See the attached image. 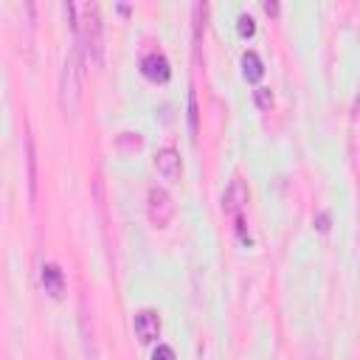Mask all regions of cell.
Segmentation results:
<instances>
[{
    "instance_id": "cell-13",
    "label": "cell",
    "mask_w": 360,
    "mask_h": 360,
    "mask_svg": "<svg viewBox=\"0 0 360 360\" xmlns=\"http://www.w3.org/2000/svg\"><path fill=\"white\" fill-rule=\"evenodd\" d=\"M270 101H273L270 87H256V104L259 107H270Z\"/></svg>"
},
{
    "instance_id": "cell-6",
    "label": "cell",
    "mask_w": 360,
    "mask_h": 360,
    "mask_svg": "<svg viewBox=\"0 0 360 360\" xmlns=\"http://www.w3.org/2000/svg\"><path fill=\"white\" fill-rule=\"evenodd\" d=\"M222 205H225V211L236 219V217H242V211H245V205H248V186L236 177V180H231V186H228V191H225V200H222Z\"/></svg>"
},
{
    "instance_id": "cell-11",
    "label": "cell",
    "mask_w": 360,
    "mask_h": 360,
    "mask_svg": "<svg viewBox=\"0 0 360 360\" xmlns=\"http://www.w3.org/2000/svg\"><path fill=\"white\" fill-rule=\"evenodd\" d=\"M152 360H174V349L166 343H158V349L152 352Z\"/></svg>"
},
{
    "instance_id": "cell-5",
    "label": "cell",
    "mask_w": 360,
    "mask_h": 360,
    "mask_svg": "<svg viewBox=\"0 0 360 360\" xmlns=\"http://www.w3.org/2000/svg\"><path fill=\"white\" fill-rule=\"evenodd\" d=\"M155 169H158L160 177L177 180V177H180V152L172 149V146L158 149V155H155Z\"/></svg>"
},
{
    "instance_id": "cell-1",
    "label": "cell",
    "mask_w": 360,
    "mask_h": 360,
    "mask_svg": "<svg viewBox=\"0 0 360 360\" xmlns=\"http://www.w3.org/2000/svg\"><path fill=\"white\" fill-rule=\"evenodd\" d=\"M76 45L84 53V59L90 65H101L104 59V22H101V11L96 3H82L79 6V20H76Z\"/></svg>"
},
{
    "instance_id": "cell-14",
    "label": "cell",
    "mask_w": 360,
    "mask_h": 360,
    "mask_svg": "<svg viewBox=\"0 0 360 360\" xmlns=\"http://www.w3.org/2000/svg\"><path fill=\"white\" fill-rule=\"evenodd\" d=\"M239 31L242 34H253V17L250 14H242L239 17Z\"/></svg>"
},
{
    "instance_id": "cell-9",
    "label": "cell",
    "mask_w": 360,
    "mask_h": 360,
    "mask_svg": "<svg viewBox=\"0 0 360 360\" xmlns=\"http://www.w3.org/2000/svg\"><path fill=\"white\" fill-rule=\"evenodd\" d=\"M242 68H245V76H248L250 82L262 79V73H264V65H262V59H259L256 51H245V56H242Z\"/></svg>"
},
{
    "instance_id": "cell-8",
    "label": "cell",
    "mask_w": 360,
    "mask_h": 360,
    "mask_svg": "<svg viewBox=\"0 0 360 360\" xmlns=\"http://www.w3.org/2000/svg\"><path fill=\"white\" fill-rule=\"evenodd\" d=\"M42 287H45V292L53 295V298H59V295L65 292V276H62L59 264H53V262H45V264H42Z\"/></svg>"
},
{
    "instance_id": "cell-3",
    "label": "cell",
    "mask_w": 360,
    "mask_h": 360,
    "mask_svg": "<svg viewBox=\"0 0 360 360\" xmlns=\"http://www.w3.org/2000/svg\"><path fill=\"white\" fill-rule=\"evenodd\" d=\"M146 214L152 219L155 228H166L172 214H174V202H172V194L163 188V186H152L149 194H146Z\"/></svg>"
},
{
    "instance_id": "cell-10",
    "label": "cell",
    "mask_w": 360,
    "mask_h": 360,
    "mask_svg": "<svg viewBox=\"0 0 360 360\" xmlns=\"http://www.w3.org/2000/svg\"><path fill=\"white\" fill-rule=\"evenodd\" d=\"M25 143H28V166H31V197H34V194H37V172H34L37 160H34V141H31V135L25 138Z\"/></svg>"
},
{
    "instance_id": "cell-7",
    "label": "cell",
    "mask_w": 360,
    "mask_h": 360,
    "mask_svg": "<svg viewBox=\"0 0 360 360\" xmlns=\"http://www.w3.org/2000/svg\"><path fill=\"white\" fill-rule=\"evenodd\" d=\"M141 68H143V76H146V79H152V82H166V79H169V73H172L169 59H166L160 51H149V53L143 56Z\"/></svg>"
},
{
    "instance_id": "cell-15",
    "label": "cell",
    "mask_w": 360,
    "mask_h": 360,
    "mask_svg": "<svg viewBox=\"0 0 360 360\" xmlns=\"http://www.w3.org/2000/svg\"><path fill=\"white\" fill-rule=\"evenodd\" d=\"M264 11H267V14H276V11H278V6H276V3H270V0H267V3H264Z\"/></svg>"
},
{
    "instance_id": "cell-4",
    "label": "cell",
    "mask_w": 360,
    "mask_h": 360,
    "mask_svg": "<svg viewBox=\"0 0 360 360\" xmlns=\"http://www.w3.org/2000/svg\"><path fill=\"white\" fill-rule=\"evenodd\" d=\"M132 326H135V335L143 343H152L160 335V315L155 309H138L135 318H132Z\"/></svg>"
},
{
    "instance_id": "cell-12",
    "label": "cell",
    "mask_w": 360,
    "mask_h": 360,
    "mask_svg": "<svg viewBox=\"0 0 360 360\" xmlns=\"http://www.w3.org/2000/svg\"><path fill=\"white\" fill-rule=\"evenodd\" d=\"M188 124H191V132H197V96L188 93Z\"/></svg>"
},
{
    "instance_id": "cell-2",
    "label": "cell",
    "mask_w": 360,
    "mask_h": 360,
    "mask_svg": "<svg viewBox=\"0 0 360 360\" xmlns=\"http://www.w3.org/2000/svg\"><path fill=\"white\" fill-rule=\"evenodd\" d=\"M82 87H84V65H82V51L76 45L68 51L62 73H59V107L68 118H76V112H79Z\"/></svg>"
}]
</instances>
